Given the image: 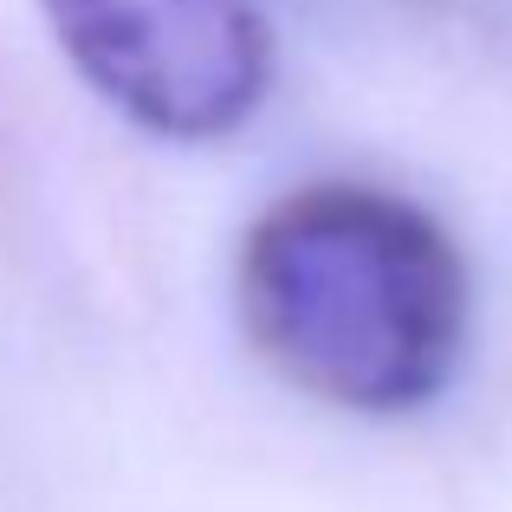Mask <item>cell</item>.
Returning a JSON list of instances; mask_svg holds the SVG:
<instances>
[{
    "label": "cell",
    "instance_id": "obj_2",
    "mask_svg": "<svg viewBox=\"0 0 512 512\" xmlns=\"http://www.w3.org/2000/svg\"><path fill=\"white\" fill-rule=\"evenodd\" d=\"M39 13L72 72L169 143L234 137L273 85L260 0H39Z\"/></svg>",
    "mask_w": 512,
    "mask_h": 512
},
{
    "label": "cell",
    "instance_id": "obj_1",
    "mask_svg": "<svg viewBox=\"0 0 512 512\" xmlns=\"http://www.w3.org/2000/svg\"><path fill=\"white\" fill-rule=\"evenodd\" d=\"M240 325L318 402L409 415L441 396L467 344V266L435 214L370 182H312L247 227Z\"/></svg>",
    "mask_w": 512,
    "mask_h": 512
}]
</instances>
